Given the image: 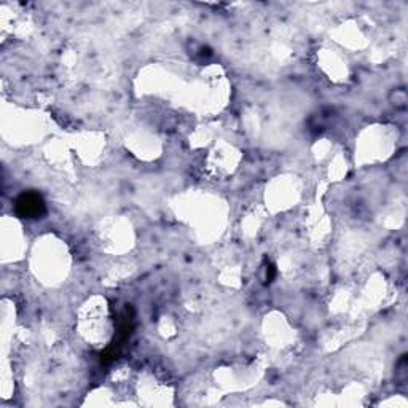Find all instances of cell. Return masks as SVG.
<instances>
[{
    "label": "cell",
    "instance_id": "2",
    "mask_svg": "<svg viewBox=\"0 0 408 408\" xmlns=\"http://www.w3.org/2000/svg\"><path fill=\"white\" fill-rule=\"evenodd\" d=\"M273 277H274V268L270 265V267H268V270H267V281L270 282V281L273 279Z\"/></svg>",
    "mask_w": 408,
    "mask_h": 408
},
{
    "label": "cell",
    "instance_id": "1",
    "mask_svg": "<svg viewBox=\"0 0 408 408\" xmlns=\"http://www.w3.org/2000/svg\"><path fill=\"white\" fill-rule=\"evenodd\" d=\"M16 214L23 219H40L45 214V201L37 191H24L14 203Z\"/></svg>",
    "mask_w": 408,
    "mask_h": 408
}]
</instances>
